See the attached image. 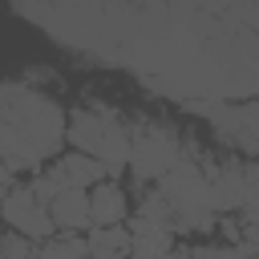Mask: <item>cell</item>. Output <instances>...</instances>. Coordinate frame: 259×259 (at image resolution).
Returning a JSON list of instances; mask_svg holds the SVG:
<instances>
[{"label":"cell","instance_id":"cell-9","mask_svg":"<svg viewBox=\"0 0 259 259\" xmlns=\"http://www.w3.org/2000/svg\"><path fill=\"white\" fill-rule=\"evenodd\" d=\"M0 259H36V243L8 231V235H0Z\"/></svg>","mask_w":259,"mask_h":259},{"label":"cell","instance_id":"cell-6","mask_svg":"<svg viewBox=\"0 0 259 259\" xmlns=\"http://www.w3.org/2000/svg\"><path fill=\"white\" fill-rule=\"evenodd\" d=\"M134 214H138V219H146V223H154V227L174 231V206H170V198L162 194V186H158V190H146Z\"/></svg>","mask_w":259,"mask_h":259},{"label":"cell","instance_id":"cell-10","mask_svg":"<svg viewBox=\"0 0 259 259\" xmlns=\"http://www.w3.org/2000/svg\"><path fill=\"white\" fill-rule=\"evenodd\" d=\"M28 194H32V198H36V202H40V206L49 210V202H53V198L61 194V186H57V182H53V178H49V174L40 170V174H32V178H28Z\"/></svg>","mask_w":259,"mask_h":259},{"label":"cell","instance_id":"cell-4","mask_svg":"<svg viewBox=\"0 0 259 259\" xmlns=\"http://www.w3.org/2000/svg\"><path fill=\"white\" fill-rule=\"evenodd\" d=\"M125 214H130V198H125V190L117 182L105 178V182H97L89 190V219H93V227H121Z\"/></svg>","mask_w":259,"mask_h":259},{"label":"cell","instance_id":"cell-3","mask_svg":"<svg viewBox=\"0 0 259 259\" xmlns=\"http://www.w3.org/2000/svg\"><path fill=\"white\" fill-rule=\"evenodd\" d=\"M49 219L61 235H85L93 227L89 219V190H61L49 202Z\"/></svg>","mask_w":259,"mask_h":259},{"label":"cell","instance_id":"cell-1","mask_svg":"<svg viewBox=\"0 0 259 259\" xmlns=\"http://www.w3.org/2000/svg\"><path fill=\"white\" fill-rule=\"evenodd\" d=\"M0 219L16 231V235H24L28 243H45V239H53L57 235V227H53V219H49V210L28 194V186H16L8 198H4V206H0Z\"/></svg>","mask_w":259,"mask_h":259},{"label":"cell","instance_id":"cell-2","mask_svg":"<svg viewBox=\"0 0 259 259\" xmlns=\"http://www.w3.org/2000/svg\"><path fill=\"white\" fill-rule=\"evenodd\" d=\"M45 174H49L61 190H93L97 182H105V166H101L97 158H89V154H77V150L61 154Z\"/></svg>","mask_w":259,"mask_h":259},{"label":"cell","instance_id":"cell-7","mask_svg":"<svg viewBox=\"0 0 259 259\" xmlns=\"http://www.w3.org/2000/svg\"><path fill=\"white\" fill-rule=\"evenodd\" d=\"M85 243H89V251H113V255H130V231H125V227H89Z\"/></svg>","mask_w":259,"mask_h":259},{"label":"cell","instance_id":"cell-11","mask_svg":"<svg viewBox=\"0 0 259 259\" xmlns=\"http://www.w3.org/2000/svg\"><path fill=\"white\" fill-rule=\"evenodd\" d=\"M239 219H243V243L251 251H259V210H243Z\"/></svg>","mask_w":259,"mask_h":259},{"label":"cell","instance_id":"cell-5","mask_svg":"<svg viewBox=\"0 0 259 259\" xmlns=\"http://www.w3.org/2000/svg\"><path fill=\"white\" fill-rule=\"evenodd\" d=\"M36 259H89L85 235H53L36 247Z\"/></svg>","mask_w":259,"mask_h":259},{"label":"cell","instance_id":"cell-12","mask_svg":"<svg viewBox=\"0 0 259 259\" xmlns=\"http://www.w3.org/2000/svg\"><path fill=\"white\" fill-rule=\"evenodd\" d=\"M251 259H259V255H251Z\"/></svg>","mask_w":259,"mask_h":259},{"label":"cell","instance_id":"cell-8","mask_svg":"<svg viewBox=\"0 0 259 259\" xmlns=\"http://www.w3.org/2000/svg\"><path fill=\"white\" fill-rule=\"evenodd\" d=\"M174 251V231H154L142 239H130V259H166Z\"/></svg>","mask_w":259,"mask_h":259}]
</instances>
